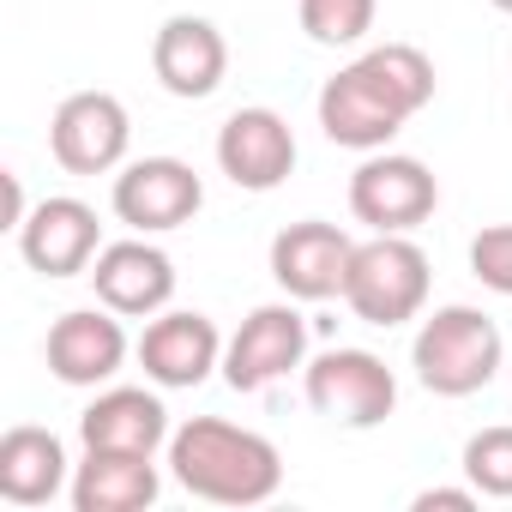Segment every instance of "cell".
Returning a JSON list of instances; mask_svg holds the SVG:
<instances>
[{"instance_id":"6da1fadb","label":"cell","mask_w":512,"mask_h":512,"mask_svg":"<svg viewBox=\"0 0 512 512\" xmlns=\"http://www.w3.org/2000/svg\"><path fill=\"white\" fill-rule=\"evenodd\" d=\"M434 103V61L416 43H380L320 85V127L344 151H386L392 133Z\"/></svg>"},{"instance_id":"7a4b0ae2","label":"cell","mask_w":512,"mask_h":512,"mask_svg":"<svg viewBox=\"0 0 512 512\" xmlns=\"http://www.w3.org/2000/svg\"><path fill=\"white\" fill-rule=\"evenodd\" d=\"M169 476L211 506H260L284 488V458L266 434L223 416H193L169 434Z\"/></svg>"},{"instance_id":"3957f363","label":"cell","mask_w":512,"mask_h":512,"mask_svg":"<svg viewBox=\"0 0 512 512\" xmlns=\"http://www.w3.org/2000/svg\"><path fill=\"white\" fill-rule=\"evenodd\" d=\"M500 356H506L500 326L482 308H464V302L434 308L422 320L416 344H410V368H416V380L434 398H470V392H482L500 374Z\"/></svg>"},{"instance_id":"277c9868","label":"cell","mask_w":512,"mask_h":512,"mask_svg":"<svg viewBox=\"0 0 512 512\" xmlns=\"http://www.w3.org/2000/svg\"><path fill=\"white\" fill-rule=\"evenodd\" d=\"M344 302L368 326H404L428 302V253L410 235H368L344 278Z\"/></svg>"},{"instance_id":"5b68a950","label":"cell","mask_w":512,"mask_h":512,"mask_svg":"<svg viewBox=\"0 0 512 512\" xmlns=\"http://www.w3.org/2000/svg\"><path fill=\"white\" fill-rule=\"evenodd\" d=\"M308 404L338 428H380L398 410V380L374 350H326L302 368Z\"/></svg>"},{"instance_id":"8992f818","label":"cell","mask_w":512,"mask_h":512,"mask_svg":"<svg viewBox=\"0 0 512 512\" xmlns=\"http://www.w3.org/2000/svg\"><path fill=\"white\" fill-rule=\"evenodd\" d=\"M440 205V181L428 175L422 157L404 151H368L362 169L350 175V211L356 223H368L374 235H410L416 223H428Z\"/></svg>"},{"instance_id":"52a82bcc","label":"cell","mask_w":512,"mask_h":512,"mask_svg":"<svg viewBox=\"0 0 512 512\" xmlns=\"http://www.w3.org/2000/svg\"><path fill=\"white\" fill-rule=\"evenodd\" d=\"M133 121L115 91H73L49 121V151L67 175H109L127 163Z\"/></svg>"},{"instance_id":"ba28073f","label":"cell","mask_w":512,"mask_h":512,"mask_svg":"<svg viewBox=\"0 0 512 512\" xmlns=\"http://www.w3.org/2000/svg\"><path fill=\"white\" fill-rule=\"evenodd\" d=\"M115 217L139 235H169L181 223H193V211L205 205V181L193 163L181 157H139L115 175V193H109Z\"/></svg>"},{"instance_id":"9c48e42d","label":"cell","mask_w":512,"mask_h":512,"mask_svg":"<svg viewBox=\"0 0 512 512\" xmlns=\"http://www.w3.org/2000/svg\"><path fill=\"white\" fill-rule=\"evenodd\" d=\"M308 356V320L290 302H266L241 320V332L223 344V380L235 392H266Z\"/></svg>"},{"instance_id":"30bf717a","label":"cell","mask_w":512,"mask_h":512,"mask_svg":"<svg viewBox=\"0 0 512 512\" xmlns=\"http://www.w3.org/2000/svg\"><path fill=\"white\" fill-rule=\"evenodd\" d=\"M13 235H19L25 266L43 272V278H79V272H91V260L103 253L97 205H85V199H73V193H49V199H37L31 217H25Z\"/></svg>"},{"instance_id":"8fae6325","label":"cell","mask_w":512,"mask_h":512,"mask_svg":"<svg viewBox=\"0 0 512 512\" xmlns=\"http://www.w3.org/2000/svg\"><path fill=\"white\" fill-rule=\"evenodd\" d=\"M350 260H356V241L338 223H326V217H302V223L278 229V241H272V278L296 302H332V296H344Z\"/></svg>"},{"instance_id":"7c38bea8","label":"cell","mask_w":512,"mask_h":512,"mask_svg":"<svg viewBox=\"0 0 512 512\" xmlns=\"http://www.w3.org/2000/svg\"><path fill=\"white\" fill-rule=\"evenodd\" d=\"M133 350H139L145 380L163 386V392H193V386L211 380V368H223V338H217V326H211L205 314H193V308H163V314H151V326H145V338H139Z\"/></svg>"},{"instance_id":"4fadbf2b","label":"cell","mask_w":512,"mask_h":512,"mask_svg":"<svg viewBox=\"0 0 512 512\" xmlns=\"http://www.w3.org/2000/svg\"><path fill=\"white\" fill-rule=\"evenodd\" d=\"M217 169L241 193H272L296 169V133L278 109H235L217 127Z\"/></svg>"},{"instance_id":"5bb4252c","label":"cell","mask_w":512,"mask_h":512,"mask_svg":"<svg viewBox=\"0 0 512 512\" xmlns=\"http://www.w3.org/2000/svg\"><path fill=\"white\" fill-rule=\"evenodd\" d=\"M85 278H91L97 302L115 308L121 320H151V314H163L169 296H175V260H169L163 247H151L145 235L109 241L97 260H91Z\"/></svg>"},{"instance_id":"9a60e30c","label":"cell","mask_w":512,"mask_h":512,"mask_svg":"<svg viewBox=\"0 0 512 512\" xmlns=\"http://www.w3.org/2000/svg\"><path fill=\"white\" fill-rule=\"evenodd\" d=\"M127 326H121V314L115 308H73V314H61L55 326H49V344H43V356H49V374L61 380V386H109L115 374H121V362H127Z\"/></svg>"},{"instance_id":"2e32d148","label":"cell","mask_w":512,"mask_h":512,"mask_svg":"<svg viewBox=\"0 0 512 512\" xmlns=\"http://www.w3.org/2000/svg\"><path fill=\"white\" fill-rule=\"evenodd\" d=\"M151 73H157V85H163L169 97L199 103V97H211V91L223 85V73H229V43H223V31H217L211 19L175 13V19H163L157 37H151Z\"/></svg>"},{"instance_id":"e0dca14e","label":"cell","mask_w":512,"mask_h":512,"mask_svg":"<svg viewBox=\"0 0 512 512\" xmlns=\"http://www.w3.org/2000/svg\"><path fill=\"white\" fill-rule=\"evenodd\" d=\"M169 434H175L169 428V410L145 386H109L79 416V440L85 446H103V452H151L157 458V446H169Z\"/></svg>"},{"instance_id":"ac0fdd59","label":"cell","mask_w":512,"mask_h":512,"mask_svg":"<svg viewBox=\"0 0 512 512\" xmlns=\"http://www.w3.org/2000/svg\"><path fill=\"white\" fill-rule=\"evenodd\" d=\"M73 512H145L163 494L157 458L151 452H103L85 446L79 470H73Z\"/></svg>"},{"instance_id":"d6986e66","label":"cell","mask_w":512,"mask_h":512,"mask_svg":"<svg viewBox=\"0 0 512 512\" xmlns=\"http://www.w3.org/2000/svg\"><path fill=\"white\" fill-rule=\"evenodd\" d=\"M67 482V446L55 428H7L0 434V500L13 506H49Z\"/></svg>"},{"instance_id":"ffe728a7","label":"cell","mask_w":512,"mask_h":512,"mask_svg":"<svg viewBox=\"0 0 512 512\" xmlns=\"http://www.w3.org/2000/svg\"><path fill=\"white\" fill-rule=\"evenodd\" d=\"M380 0H302V31L326 49H350L374 31Z\"/></svg>"},{"instance_id":"44dd1931","label":"cell","mask_w":512,"mask_h":512,"mask_svg":"<svg viewBox=\"0 0 512 512\" xmlns=\"http://www.w3.org/2000/svg\"><path fill=\"white\" fill-rule=\"evenodd\" d=\"M464 476L476 494L488 500H512V422L500 428H482L464 440Z\"/></svg>"},{"instance_id":"7402d4cb","label":"cell","mask_w":512,"mask_h":512,"mask_svg":"<svg viewBox=\"0 0 512 512\" xmlns=\"http://www.w3.org/2000/svg\"><path fill=\"white\" fill-rule=\"evenodd\" d=\"M470 272H476L482 290L512 296V223H488V229H476V241H470Z\"/></svg>"},{"instance_id":"603a6c76","label":"cell","mask_w":512,"mask_h":512,"mask_svg":"<svg viewBox=\"0 0 512 512\" xmlns=\"http://www.w3.org/2000/svg\"><path fill=\"white\" fill-rule=\"evenodd\" d=\"M482 494L476 488H422L416 494V512H434V506H446V512H470Z\"/></svg>"},{"instance_id":"cb8c5ba5","label":"cell","mask_w":512,"mask_h":512,"mask_svg":"<svg viewBox=\"0 0 512 512\" xmlns=\"http://www.w3.org/2000/svg\"><path fill=\"white\" fill-rule=\"evenodd\" d=\"M0 187H7V229H19V223L31 217V205H25V187H19V175H13V169L0 175Z\"/></svg>"},{"instance_id":"d4e9b609","label":"cell","mask_w":512,"mask_h":512,"mask_svg":"<svg viewBox=\"0 0 512 512\" xmlns=\"http://www.w3.org/2000/svg\"><path fill=\"white\" fill-rule=\"evenodd\" d=\"M494 7H500V13H512V0H494Z\"/></svg>"}]
</instances>
